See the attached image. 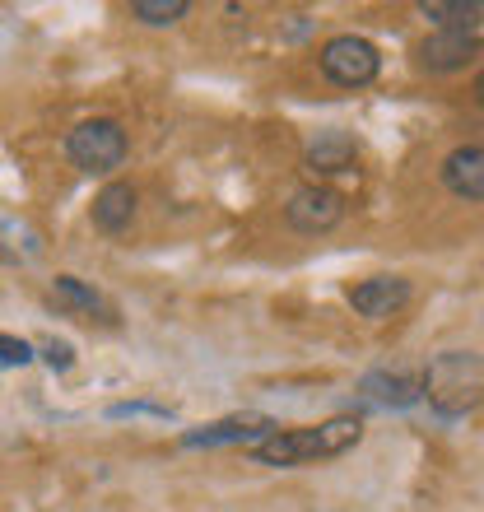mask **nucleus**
Segmentation results:
<instances>
[{
	"label": "nucleus",
	"mask_w": 484,
	"mask_h": 512,
	"mask_svg": "<svg viewBox=\"0 0 484 512\" xmlns=\"http://www.w3.org/2000/svg\"><path fill=\"white\" fill-rule=\"evenodd\" d=\"M345 219V196L331 187H298L294 196H289V205H284V224L294 233H303V238H322V233H331Z\"/></svg>",
	"instance_id": "nucleus-5"
},
{
	"label": "nucleus",
	"mask_w": 484,
	"mask_h": 512,
	"mask_svg": "<svg viewBox=\"0 0 484 512\" xmlns=\"http://www.w3.org/2000/svg\"><path fill=\"white\" fill-rule=\"evenodd\" d=\"M419 14L433 19L443 33H475L484 24V0H424Z\"/></svg>",
	"instance_id": "nucleus-12"
},
{
	"label": "nucleus",
	"mask_w": 484,
	"mask_h": 512,
	"mask_svg": "<svg viewBox=\"0 0 484 512\" xmlns=\"http://www.w3.org/2000/svg\"><path fill=\"white\" fill-rule=\"evenodd\" d=\"M187 10H191L187 0H135V5H131V19L163 28V24H177V19H182Z\"/></svg>",
	"instance_id": "nucleus-15"
},
{
	"label": "nucleus",
	"mask_w": 484,
	"mask_h": 512,
	"mask_svg": "<svg viewBox=\"0 0 484 512\" xmlns=\"http://www.w3.org/2000/svg\"><path fill=\"white\" fill-rule=\"evenodd\" d=\"M24 364H33V345L0 331V368H24Z\"/></svg>",
	"instance_id": "nucleus-16"
},
{
	"label": "nucleus",
	"mask_w": 484,
	"mask_h": 512,
	"mask_svg": "<svg viewBox=\"0 0 484 512\" xmlns=\"http://www.w3.org/2000/svg\"><path fill=\"white\" fill-rule=\"evenodd\" d=\"M424 396L438 415L457 419L484 405V359L475 350H447L424 368Z\"/></svg>",
	"instance_id": "nucleus-2"
},
{
	"label": "nucleus",
	"mask_w": 484,
	"mask_h": 512,
	"mask_svg": "<svg viewBox=\"0 0 484 512\" xmlns=\"http://www.w3.org/2000/svg\"><path fill=\"white\" fill-rule=\"evenodd\" d=\"M363 391H368L373 401L405 410V405H415L419 396H424V373H368Z\"/></svg>",
	"instance_id": "nucleus-13"
},
{
	"label": "nucleus",
	"mask_w": 484,
	"mask_h": 512,
	"mask_svg": "<svg viewBox=\"0 0 484 512\" xmlns=\"http://www.w3.org/2000/svg\"><path fill=\"white\" fill-rule=\"evenodd\" d=\"M438 177L457 201H484V145H457L443 159Z\"/></svg>",
	"instance_id": "nucleus-9"
},
{
	"label": "nucleus",
	"mask_w": 484,
	"mask_h": 512,
	"mask_svg": "<svg viewBox=\"0 0 484 512\" xmlns=\"http://www.w3.org/2000/svg\"><path fill=\"white\" fill-rule=\"evenodd\" d=\"M317 66H322V75L336 84V89H363V84L377 80L382 52H377L368 38H359V33H336L331 42H322Z\"/></svg>",
	"instance_id": "nucleus-4"
},
{
	"label": "nucleus",
	"mask_w": 484,
	"mask_h": 512,
	"mask_svg": "<svg viewBox=\"0 0 484 512\" xmlns=\"http://www.w3.org/2000/svg\"><path fill=\"white\" fill-rule=\"evenodd\" d=\"M354 159H359V145H354L350 131H322L303 154V168L317 177H331V173H350Z\"/></svg>",
	"instance_id": "nucleus-10"
},
{
	"label": "nucleus",
	"mask_w": 484,
	"mask_h": 512,
	"mask_svg": "<svg viewBox=\"0 0 484 512\" xmlns=\"http://www.w3.org/2000/svg\"><path fill=\"white\" fill-rule=\"evenodd\" d=\"M363 438V419L359 415H336V419H322L312 429H284V433H270L266 443L247 447L252 461L261 466H280V471H294V466H312V461H331L340 452L359 447Z\"/></svg>",
	"instance_id": "nucleus-1"
},
{
	"label": "nucleus",
	"mask_w": 484,
	"mask_h": 512,
	"mask_svg": "<svg viewBox=\"0 0 484 512\" xmlns=\"http://www.w3.org/2000/svg\"><path fill=\"white\" fill-rule=\"evenodd\" d=\"M42 359H47L56 373H66V368L75 364V350H70L66 340H47V345H42Z\"/></svg>",
	"instance_id": "nucleus-17"
},
{
	"label": "nucleus",
	"mask_w": 484,
	"mask_h": 512,
	"mask_svg": "<svg viewBox=\"0 0 484 512\" xmlns=\"http://www.w3.org/2000/svg\"><path fill=\"white\" fill-rule=\"evenodd\" d=\"M419 66L429 70V75H452V70H466L480 56V38L475 33H429V38L415 47Z\"/></svg>",
	"instance_id": "nucleus-8"
},
{
	"label": "nucleus",
	"mask_w": 484,
	"mask_h": 512,
	"mask_svg": "<svg viewBox=\"0 0 484 512\" xmlns=\"http://www.w3.org/2000/svg\"><path fill=\"white\" fill-rule=\"evenodd\" d=\"M52 294H56V303H66V308L103 312V322H112V308L103 303V294H98V289H89V284H80L75 275H56V280H52Z\"/></svg>",
	"instance_id": "nucleus-14"
},
{
	"label": "nucleus",
	"mask_w": 484,
	"mask_h": 512,
	"mask_svg": "<svg viewBox=\"0 0 484 512\" xmlns=\"http://www.w3.org/2000/svg\"><path fill=\"white\" fill-rule=\"evenodd\" d=\"M270 433H280V424L270 415H229V419H215V424H201V429L182 433V447H229V443L256 447V443H266Z\"/></svg>",
	"instance_id": "nucleus-6"
},
{
	"label": "nucleus",
	"mask_w": 484,
	"mask_h": 512,
	"mask_svg": "<svg viewBox=\"0 0 484 512\" xmlns=\"http://www.w3.org/2000/svg\"><path fill=\"white\" fill-rule=\"evenodd\" d=\"M475 103H480V108H484V70H480V75H475Z\"/></svg>",
	"instance_id": "nucleus-18"
},
{
	"label": "nucleus",
	"mask_w": 484,
	"mask_h": 512,
	"mask_svg": "<svg viewBox=\"0 0 484 512\" xmlns=\"http://www.w3.org/2000/svg\"><path fill=\"white\" fill-rule=\"evenodd\" d=\"M345 298H350V308L359 312V317L382 322V317H396V312L415 298V289H410V280H401V275H373V280L350 284Z\"/></svg>",
	"instance_id": "nucleus-7"
},
{
	"label": "nucleus",
	"mask_w": 484,
	"mask_h": 512,
	"mask_svg": "<svg viewBox=\"0 0 484 512\" xmlns=\"http://www.w3.org/2000/svg\"><path fill=\"white\" fill-rule=\"evenodd\" d=\"M98 233H121L135 219V187L131 182H108V187L94 196V210H89Z\"/></svg>",
	"instance_id": "nucleus-11"
},
{
	"label": "nucleus",
	"mask_w": 484,
	"mask_h": 512,
	"mask_svg": "<svg viewBox=\"0 0 484 512\" xmlns=\"http://www.w3.org/2000/svg\"><path fill=\"white\" fill-rule=\"evenodd\" d=\"M126 131L112 117H89L66 135V154L80 173H112L126 163Z\"/></svg>",
	"instance_id": "nucleus-3"
}]
</instances>
